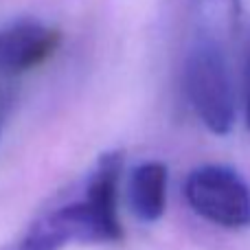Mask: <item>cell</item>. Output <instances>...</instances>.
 <instances>
[{
	"label": "cell",
	"mask_w": 250,
	"mask_h": 250,
	"mask_svg": "<svg viewBox=\"0 0 250 250\" xmlns=\"http://www.w3.org/2000/svg\"><path fill=\"white\" fill-rule=\"evenodd\" d=\"M248 127H250V101H248Z\"/></svg>",
	"instance_id": "cell-8"
},
{
	"label": "cell",
	"mask_w": 250,
	"mask_h": 250,
	"mask_svg": "<svg viewBox=\"0 0 250 250\" xmlns=\"http://www.w3.org/2000/svg\"><path fill=\"white\" fill-rule=\"evenodd\" d=\"M185 90L195 114L213 134H229L235 123V92L224 46L198 38L185 60Z\"/></svg>",
	"instance_id": "cell-2"
},
{
	"label": "cell",
	"mask_w": 250,
	"mask_h": 250,
	"mask_svg": "<svg viewBox=\"0 0 250 250\" xmlns=\"http://www.w3.org/2000/svg\"><path fill=\"white\" fill-rule=\"evenodd\" d=\"M198 38L226 46L237 35L242 0H191Z\"/></svg>",
	"instance_id": "cell-6"
},
{
	"label": "cell",
	"mask_w": 250,
	"mask_h": 250,
	"mask_svg": "<svg viewBox=\"0 0 250 250\" xmlns=\"http://www.w3.org/2000/svg\"><path fill=\"white\" fill-rule=\"evenodd\" d=\"M185 198L200 217L224 229L250 226V185L235 169L204 165L189 173Z\"/></svg>",
	"instance_id": "cell-3"
},
{
	"label": "cell",
	"mask_w": 250,
	"mask_h": 250,
	"mask_svg": "<svg viewBox=\"0 0 250 250\" xmlns=\"http://www.w3.org/2000/svg\"><path fill=\"white\" fill-rule=\"evenodd\" d=\"M167 204V165L160 160L141 163L129 178V207L141 222H156Z\"/></svg>",
	"instance_id": "cell-5"
},
{
	"label": "cell",
	"mask_w": 250,
	"mask_h": 250,
	"mask_svg": "<svg viewBox=\"0 0 250 250\" xmlns=\"http://www.w3.org/2000/svg\"><path fill=\"white\" fill-rule=\"evenodd\" d=\"M18 75L9 73L2 64H0V134H2V127L9 119V112H11L13 99H16V83H18Z\"/></svg>",
	"instance_id": "cell-7"
},
{
	"label": "cell",
	"mask_w": 250,
	"mask_h": 250,
	"mask_svg": "<svg viewBox=\"0 0 250 250\" xmlns=\"http://www.w3.org/2000/svg\"><path fill=\"white\" fill-rule=\"evenodd\" d=\"M121 171L123 151L104 154L88 178L83 198L33 222L9 250H62L70 244H110L123 239L119 220Z\"/></svg>",
	"instance_id": "cell-1"
},
{
	"label": "cell",
	"mask_w": 250,
	"mask_h": 250,
	"mask_svg": "<svg viewBox=\"0 0 250 250\" xmlns=\"http://www.w3.org/2000/svg\"><path fill=\"white\" fill-rule=\"evenodd\" d=\"M60 42V31L42 22L22 20L9 24L0 29V64L9 73L22 77L51 60Z\"/></svg>",
	"instance_id": "cell-4"
}]
</instances>
